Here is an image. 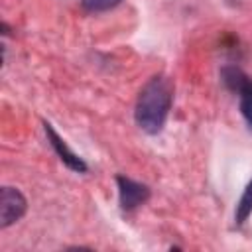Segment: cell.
<instances>
[{
	"label": "cell",
	"mask_w": 252,
	"mask_h": 252,
	"mask_svg": "<svg viewBox=\"0 0 252 252\" xmlns=\"http://www.w3.org/2000/svg\"><path fill=\"white\" fill-rule=\"evenodd\" d=\"M171 100H173L171 83L159 75L152 77L138 94L136 108H134L136 124L148 134L161 132L171 108Z\"/></svg>",
	"instance_id": "cell-1"
},
{
	"label": "cell",
	"mask_w": 252,
	"mask_h": 252,
	"mask_svg": "<svg viewBox=\"0 0 252 252\" xmlns=\"http://www.w3.org/2000/svg\"><path fill=\"white\" fill-rule=\"evenodd\" d=\"M220 79L224 87L238 94L240 112L246 120V124L252 128V79L236 65H226L220 69Z\"/></svg>",
	"instance_id": "cell-2"
},
{
	"label": "cell",
	"mask_w": 252,
	"mask_h": 252,
	"mask_svg": "<svg viewBox=\"0 0 252 252\" xmlns=\"http://www.w3.org/2000/svg\"><path fill=\"white\" fill-rule=\"evenodd\" d=\"M28 209L26 197L14 187H2L0 191V226L6 228L20 220Z\"/></svg>",
	"instance_id": "cell-3"
},
{
	"label": "cell",
	"mask_w": 252,
	"mask_h": 252,
	"mask_svg": "<svg viewBox=\"0 0 252 252\" xmlns=\"http://www.w3.org/2000/svg\"><path fill=\"white\" fill-rule=\"evenodd\" d=\"M118 183V199H120V207L124 211H134L136 207L144 205L150 199V189L144 183H138L130 177L118 175L116 177Z\"/></svg>",
	"instance_id": "cell-4"
},
{
	"label": "cell",
	"mask_w": 252,
	"mask_h": 252,
	"mask_svg": "<svg viewBox=\"0 0 252 252\" xmlns=\"http://www.w3.org/2000/svg\"><path fill=\"white\" fill-rule=\"evenodd\" d=\"M43 130H45V136H47L51 148H53L55 154L59 156V159H61L69 169H73V171H77V173H85V171H87V163L65 144V140L53 130V126H51L49 122H43Z\"/></svg>",
	"instance_id": "cell-5"
},
{
	"label": "cell",
	"mask_w": 252,
	"mask_h": 252,
	"mask_svg": "<svg viewBox=\"0 0 252 252\" xmlns=\"http://www.w3.org/2000/svg\"><path fill=\"white\" fill-rule=\"evenodd\" d=\"M250 215H252V179L248 181V185H246V189H244V193H242V197H240V201L236 205V211H234L236 224L246 222V219Z\"/></svg>",
	"instance_id": "cell-6"
},
{
	"label": "cell",
	"mask_w": 252,
	"mask_h": 252,
	"mask_svg": "<svg viewBox=\"0 0 252 252\" xmlns=\"http://www.w3.org/2000/svg\"><path fill=\"white\" fill-rule=\"evenodd\" d=\"M122 0H81V6L87 12H106L120 4Z\"/></svg>",
	"instance_id": "cell-7"
}]
</instances>
